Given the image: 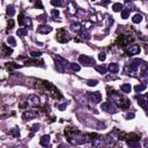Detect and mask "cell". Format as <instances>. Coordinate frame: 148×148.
Returning a JSON list of instances; mask_svg holds the SVG:
<instances>
[{
  "instance_id": "6da1fadb",
  "label": "cell",
  "mask_w": 148,
  "mask_h": 148,
  "mask_svg": "<svg viewBox=\"0 0 148 148\" xmlns=\"http://www.w3.org/2000/svg\"><path fill=\"white\" fill-rule=\"evenodd\" d=\"M55 60H56V65H55L56 70H57L58 72H60V73L65 72V71H66V68H67V66L70 65V64H68V61H67L66 59H64L63 57H60V56H56Z\"/></svg>"
},
{
  "instance_id": "7a4b0ae2",
  "label": "cell",
  "mask_w": 148,
  "mask_h": 148,
  "mask_svg": "<svg viewBox=\"0 0 148 148\" xmlns=\"http://www.w3.org/2000/svg\"><path fill=\"white\" fill-rule=\"evenodd\" d=\"M57 41L59 43H67L70 41V36L65 29H59L57 33Z\"/></svg>"
},
{
  "instance_id": "3957f363",
  "label": "cell",
  "mask_w": 148,
  "mask_h": 148,
  "mask_svg": "<svg viewBox=\"0 0 148 148\" xmlns=\"http://www.w3.org/2000/svg\"><path fill=\"white\" fill-rule=\"evenodd\" d=\"M79 61H80L83 66H93V65H95V60H94L93 58L88 57V56H86V55L80 56V57H79Z\"/></svg>"
},
{
  "instance_id": "277c9868",
  "label": "cell",
  "mask_w": 148,
  "mask_h": 148,
  "mask_svg": "<svg viewBox=\"0 0 148 148\" xmlns=\"http://www.w3.org/2000/svg\"><path fill=\"white\" fill-rule=\"evenodd\" d=\"M117 104L120 109H127L130 106V101L127 100L126 97H121V96H118V101H117Z\"/></svg>"
},
{
  "instance_id": "5b68a950",
  "label": "cell",
  "mask_w": 148,
  "mask_h": 148,
  "mask_svg": "<svg viewBox=\"0 0 148 148\" xmlns=\"http://www.w3.org/2000/svg\"><path fill=\"white\" fill-rule=\"evenodd\" d=\"M101 109L104 110V111H108V112H115L116 111V108H115V105H113V103H112V102L102 103Z\"/></svg>"
},
{
  "instance_id": "8992f818",
  "label": "cell",
  "mask_w": 148,
  "mask_h": 148,
  "mask_svg": "<svg viewBox=\"0 0 148 148\" xmlns=\"http://www.w3.org/2000/svg\"><path fill=\"white\" fill-rule=\"evenodd\" d=\"M127 56H134V55H138L140 52V46L139 45H131L128 49L125 50Z\"/></svg>"
},
{
  "instance_id": "52a82bcc",
  "label": "cell",
  "mask_w": 148,
  "mask_h": 148,
  "mask_svg": "<svg viewBox=\"0 0 148 148\" xmlns=\"http://www.w3.org/2000/svg\"><path fill=\"white\" fill-rule=\"evenodd\" d=\"M89 98L91 100V102L94 103H98L102 101V95H101L100 91H95V93H89Z\"/></svg>"
},
{
  "instance_id": "ba28073f",
  "label": "cell",
  "mask_w": 148,
  "mask_h": 148,
  "mask_svg": "<svg viewBox=\"0 0 148 148\" xmlns=\"http://www.w3.org/2000/svg\"><path fill=\"white\" fill-rule=\"evenodd\" d=\"M39 97L37 95H30L29 98H28V103L30 104L31 106H38L39 105Z\"/></svg>"
},
{
  "instance_id": "9c48e42d",
  "label": "cell",
  "mask_w": 148,
  "mask_h": 148,
  "mask_svg": "<svg viewBox=\"0 0 148 148\" xmlns=\"http://www.w3.org/2000/svg\"><path fill=\"white\" fill-rule=\"evenodd\" d=\"M26 66H44V61L43 60H36V59H29L24 63Z\"/></svg>"
},
{
  "instance_id": "30bf717a",
  "label": "cell",
  "mask_w": 148,
  "mask_h": 148,
  "mask_svg": "<svg viewBox=\"0 0 148 148\" xmlns=\"http://www.w3.org/2000/svg\"><path fill=\"white\" fill-rule=\"evenodd\" d=\"M39 34H49L52 31V27L50 26H46V24H42V26H39L38 29H37Z\"/></svg>"
},
{
  "instance_id": "8fae6325",
  "label": "cell",
  "mask_w": 148,
  "mask_h": 148,
  "mask_svg": "<svg viewBox=\"0 0 148 148\" xmlns=\"http://www.w3.org/2000/svg\"><path fill=\"white\" fill-rule=\"evenodd\" d=\"M136 100H138V104L141 106L142 109L147 110V101H146V97H142L141 95H136Z\"/></svg>"
},
{
  "instance_id": "7c38bea8",
  "label": "cell",
  "mask_w": 148,
  "mask_h": 148,
  "mask_svg": "<svg viewBox=\"0 0 148 148\" xmlns=\"http://www.w3.org/2000/svg\"><path fill=\"white\" fill-rule=\"evenodd\" d=\"M36 111H33V110H28V111H24L23 112V118L24 119H30V118H34V117H36Z\"/></svg>"
},
{
  "instance_id": "4fadbf2b",
  "label": "cell",
  "mask_w": 148,
  "mask_h": 148,
  "mask_svg": "<svg viewBox=\"0 0 148 148\" xmlns=\"http://www.w3.org/2000/svg\"><path fill=\"white\" fill-rule=\"evenodd\" d=\"M39 143L42 146H44V147L49 146V143H50V135H43L41 138V140H39Z\"/></svg>"
},
{
  "instance_id": "5bb4252c",
  "label": "cell",
  "mask_w": 148,
  "mask_h": 148,
  "mask_svg": "<svg viewBox=\"0 0 148 148\" xmlns=\"http://www.w3.org/2000/svg\"><path fill=\"white\" fill-rule=\"evenodd\" d=\"M125 139L126 140H134V141H139L140 140V135L135 134V133H130V134H126L125 135Z\"/></svg>"
},
{
  "instance_id": "9a60e30c",
  "label": "cell",
  "mask_w": 148,
  "mask_h": 148,
  "mask_svg": "<svg viewBox=\"0 0 148 148\" xmlns=\"http://www.w3.org/2000/svg\"><path fill=\"white\" fill-rule=\"evenodd\" d=\"M108 70H109L111 73H117L118 71H119V65L116 64V63H112V64H110V65H109Z\"/></svg>"
},
{
  "instance_id": "2e32d148",
  "label": "cell",
  "mask_w": 148,
  "mask_h": 148,
  "mask_svg": "<svg viewBox=\"0 0 148 148\" xmlns=\"http://www.w3.org/2000/svg\"><path fill=\"white\" fill-rule=\"evenodd\" d=\"M6 14L9 16V18H12V16L15 14V8H14V6H13V5H9V6H7Z\"/></svg>"
},
{
  "instance_id": "e0dca14e",
  "label": "cell",
  "mask_w": 148,
  "mask_h": 148,
  "mask_svg": "<svg viewBox=\"0 0 148 148\" xmlns=\"http://www.w3.org/2000/svg\"><path fill=\"white\" fill-rule=\"evenodd\" d=\"M67 9H68V13L70 14H75L76 13V5L74 3H70L68 6H67Z\"/></svg>"
},
{
  "instance_id": "ac0fdd59",
  "label": "cell",
  "mask_w": 148,
  "mask_h": 148,
  "mask_svg": "<svg viewBox=\"0 0 148 148\" xmlns=\"http://www.w3.org/2000/svg\"><path fill=\"white\" fill-rule=\"evenodd\" d=\"M131 89H132V87H131L130 83H124V85H121V86H120V90L123 91V93H125V94L130 93Z\"/></svg>"
},
{
  "instance_id": "d6986e66",
  "label": "cell",
  "mask_w": 148,
  "mask_h": 148,
  "mask_svg": "<svg viewBox=\"0 0 148 148\" xmlns=\"http://www.w3.org/2000/svg\"><path fill=\"white\" fill-rule=\"evenodd\" d=\"M16 35L19 37H24L28 35V29L27 28H20L18 31H16Z\"/></svg>"
},
{
  "instance_id": "ffe728a7",
  "label": "cell",
  "mask_w": 148,
  "mask_h": 148,
  "mask_svg": "<svg viewBox=\"0 0 148 148\" xmlns=\"http://www.w3.org/2000/svg\"><path fill=\"white\" fill-rule=\"evenodd\" d=\"M147 88V85L146 83H141V85H136L135 87H134V90L136 91V93H141V91H143Z\"/></svg>"
},
{
  "instance_id": "44dd1931",
  "label": "cell",
  "mask_w": 148,
  "mask_h": 148,
  "mask_svg": "<svg viewBox=\"0 0 148 148\" xmlns=\"http://www.w3.org/2000/svg\"><path fill=\"white\" fill-rule=\"evenodd\" d=\"M3 52H4V55L5 56H9V55H12L13 53V50L12 49H9L6 44H3Z\"/></svg>"
},
{
  "instance_id": "7402d4cb",
  "label": "cell",
  "mask_w": 148,
  "mask_h": 148,
  "mask_svg": "<svg viewBox=\"0 0 148 148\" xmlns=\"http://www.w3.org/2000/svg\"><path fill=\"white\" fill-rule=\"evenodd\" d=\"M95 70L98 73H101V74H105L106 73V67L104 65H97V66H95Z\"/></svg>"
},
{
  "instance_id": "603a6c76",
  "label": "cell",
  "mask_w": 148,
  "mask_h": 148,
  "mask_svg": "<svg viewBox=\"0 0 148 148\" xmlns=\"http://www.w3.org/2000/svg\"><path fill=\"white\" fill-rule=\"evenodd\" d=\"M6 67L8 68L9 71H11V70H15V68H20V67H21V65L15 64V63H7L6 64Z\"/></svg>"
},
{
  "instance_id": "cb8c5ba5",
  "label": "cell",
  "mask_w": 148,
  "mask_h": 148,
  "mask_svg": "<svg viewBox=\"0 0 148 148\" xmlns=\"http://www.w3.org/2000/svg\"><path fill=\"white\" fill-rule=\"evenodd\" d=\"M71 28H72V30H74L76 34L83 29V28H81V24H79V23H72L71 24Z\"/></svg>"
},
{
  "instance_id": "d4e9b609",
  "label": "cell",
  "mask_w": 148,
  "mask_h": 148,
  "mask_svg": "<svg viewBox=\"0 0 148 148\" xmlns=\"http://www.w3.org/2000/svg\"><path fill=\"white\" fill-rule=\"evenodd\" d=\"M142 21V15L141 14H135V15L132 18V22L133 23H140Z\"/></svg>"
},
{
  "instance_id": "484cf974",
  "label": "cell",
  "mask_w": 148,
  "mask_h": 148,
  "mask_svg": "<svg viewBox=\"0 0 148 148\" xmlns=\"http://www.w3.org/2000/svg\"><path fill=\"white\" fill-rule=\"evenodd\" d=\"M112 9H113L115 12H120L121 9H123V5H121L120 3H116V4H113Z\"/></svg>"
},
{
  "instance_id": "4316f807",
  "label": "cell",
  "mask_w": 148,
  "mask_h": 148,
  "mask_svg": "<svg viewBox=\"0 0 148 148\" xmlns=\"http://www.w3.org/2000/svg\"><path fill=\"white\" fill-rule=\"evenodd\" d=\"M127 145L130 146V147L136 148V147H139V141H134V140H127Z\"/></svg>"
},
{
  "instance_id": "83f0119b",
  "label": "cell",
  "mask_w": 148,
  "mask_h": 148,
  "mask_svg": "<svg viewBox=\"0 0 148 148\" xmlns=\"http://www.w3.org/2000/svg\"><path fill=\"white\" fill-rule=\"evenodd\" d=\"M70 67L72 68L74 72H79V71L81 70V67H80V65H78V64L73 63V64H70Z\"/></svg>"
},
{
  "instance_id": "f1b7e54d",
  "label": "cell",
  "mask_w": 148,
  "mask_h": 148,
  "mask_svg": "<svg viewBox=\"0 0 148 148\" xmlns=\"http://www.w3.org/2000/svg\"><path fill=\"white\" fill-rule=\"evenodd\" d=\"M7 43H8L11 46H15L16 45V41H15V38L14 37H12V36H9L8 38H7Z\"/></svg>"
},
{
  "instance_id": "f546056e",
  "label": "cell",
  "mask_w": 148,
  "mask_h": 148,
  "mask_svg": "<svg viewBox=\"0 0 148 148\" xmlns=\"http://www.w3.org/2000/svg\"><path fill=\"white\" fill-rule=\"evenodd\" d=\"M130 9H121V18L123 19H127L130 15Z\"/></svg>"
},
{
  "instance_id": "4dcf8cb0",
  "label": "cell",
  "mask_w": 148,
  "mask_h": 148,
  "mask_svg": "<svg viewBox=\"0 0 148 148\" xmlns=\"http://www.w3.org/2000/svg\"><path fill=\"white\" fill-rule=\"evenodd\" d=\"M37 20H38L39 22H46L48 21V16H46V14H42V15L37 16Z\"/></svg>"
},
{
  "instance_id": "1f68e13d",
  "label": "cell",
  "mask_w": 148,
  "mask_h": 148,
  "mask_svg": "<svg viewBox=\"0 0 148 148\" xmlns=\"http://www.w3.org/2000/svg\"><path fill=\"white\" fill-rule=\"evenodd\" d=\"M30 1H35V7L36 8H39V9H43L44 7H43L42 5V1L41 0H30Z\"/></svg>"
},
{
  "instance_id": "d6a6232c",
  "label": "cell",
  "mask_w": 148,
  "mask_h": 148,
  "mask_svg": "<svg viewBox=\"0 0 148 148\" xmlns=\"http://www.w3.org/2000/svg\"><path fill=\"white\" fill-rule=\"evenodd\" d=\"M51 5L56 7H60L63 5V3H61V0H51Z\"/></svg>"
},
{
  "instance_id": "836d02e7",
  "label": "cell",
  "mask_w": 148,
  "mask_h": 148,
  "mask_svg": "<svg viewBox=\"0 0 148 148\" xmlns=\"http://www.w3.org/2000/svg\"><path fill=\"white\" fill-rule=\"evenodd\" d=\"M18 21H19V24H20V26H23V24H24V14H23V13H20Z\"/></svg>"
},
{
  "instance_id": "e575fe53",
  "label": "cell",
  "mask_w": 148,
  "mask_h": 148,
  "mask_svg": "<svg viewBox=\"0 0 148 148\" xmlns=\"http://www.w3.org/2000/svg\"><path fill=\"white\" fill-rule=\"evenodd\" d=\"M11 134L13 136H15V138H19L20 136V131L18 128H13V130H11Z\"/></svg>"
},
{
  "instance_id": "d590c367",
  "label": "cell",
  "mask_w": 148,
  "mask_h": 148,
  "mask_svg": "<svg viewBox=\"0 0 148 148\" xmlns=\"http://www.w3.org/2000/svg\"><path fill=\"white\" fill-rule=\"evenodd\" d=\"M97 83H98L97 80H88V82H87V85L89 86V87H95Z\"/></svg>"
},
{
  "instance_id": "8d00e7d4",
  "label": "cell",
  "mask_w": 148,
  "mask_h": 148,
  "mask_svg": "<svg viewBox=\"0 0 148 148\" xmlns=\"http://www.w3.org/2000/svg\"><path fill=\"white\" fill-rule=\"evenodd\" d=\"M105 58H106L105 52H100V55H98V59H100L101 61H104V60H105Z\"/></svg>"
},
{
  "instance_id": "74e56055",
  "label": "cell",
  "mask_w": 148,
  "mask_h": 148,
  "mask_svg": "<svg viewBox=\"0 0 148 148\" xmlns=\"http://www.w3.org/2000/svg\"><path fill=\"white\" fill-rule=\"evenodd\" d=\"M13 27H14V21H13V20H9V21H8V28H7V31H9L11 29H13Z\"/></svg>"
},
{
  "instance_id": "f35d334b",
  "label": "cell",
  "mask_w": 148,
  "mask_h": 148,
  "mask_svg": "<svg viewBox=\"0 0 148 148\" xmlns=\"http://www.w3.org/2000/svg\"><path fill=\"white\" fill-rule=\"evenodd\" d=\"M66 106H67V103H66V102H64L63 104L58 105V108H59V110H60V111H64V110L66 109Z\"/></svg>"
},
{
  "instance_id": "ab89813d",
  "label": "cell",
  "mask_w": 148,
  "mask_h": 148,
  "mask_svg": "<svg viewBox=\"0 0 148 148\" xmlns=\"http://www.w3.org/2000/svg\"><path fill=\"white\" fill-rule=\"evenodd\" d=\"M30 55L31 56H33V57L34 58H37V57H39V56H42V52H36V51H33V52H31V53H30Z\"/></svg>"
},
{
  "instance_id": "60d3db41",
  "label": "cell",
  "mask_w": 148,
  "mask_h": 148,
  "mask_svg": "<svg viewBox=\"0 0 148 148\" xmlns=\"http://www.w3.org/2000/svg\"><path fill=\"white\" fill-rule=\"evenodd\" d=\"M39 127H41V125L39 124H35L33 127H31V130H33V132H36V131L39 130Z\"/></svg>"
},
{
  "instance_id": "b9f144b4",
  "label": "cell",
  "mask_w": 148,
  "mask_h": 148,
  "mask_svg": "<svg viewBox=\"0 0 148 148\" xmlns=\"http://www.w3.org/2000/svg\"><path fill=\"white\" fill-rule=\"evenodd\" d=\"M109 3H110V0H102L100 3V5H102V6H108Z\"/></svg>"
},
{
  "instance_id": "7bdbcfd3",
  "label": "cell",
  "mask_w": 148,
  "mask_h": 148,
  "mask_svg": "<svg viewBox=\"0 0 148 148\" xmlns=\"http://www.w3.org/2000/svg\"><path fill=\"white\" fill-rule=\"evenodd\" d=\"M52 15H53V16H58V15H59V11H58V9H53V11H52Z\"/></svg>"
},
{
  "instance_id": "ee69618b",
  "label": "cell",
  "mask_w": 148,
  "mask_h": 148,
  "mask_svg": "<svg viewBox=\"0 0 148 148\" xmlns=\"http://www.w3.org/2000/svg\"><path fill=\"white\" fill-rule=\"evenodd\" d=\"M132 118H134V113H128V115H126V119H132Z\"/></svg>"
},
{
  "instance_id": "f6af8a7d",
  "label": "cell",
  "mask_w": 148,
  "mask_h": 148,
  "mask_svg": "<svg viewBox=\"0 0 148 148\" xmlns=\"http://www.w3.org/2000/svg\"><path fill=\"white\" fill-rule=\"evenodd\" d=\"M26 23H27L28 27H31V20L30 19H27V20H26Z\"/></svg>"
},
{
  "instance_id": "bcb514c9",
  "label": "cell",
  "mask_w": 148,
  "mask_h": 148,
  "mask_svg": "<svg viewBox=\"0 0 148 148\" xmlns=\"http://www.w3.org/2000/svg\"><path fill=\"white\" fill-rule=\"evenodd\" d=\"M24 106H26V104H24V103H22V104H20V108H24Z\"/></svg>"
}]
</instances>
